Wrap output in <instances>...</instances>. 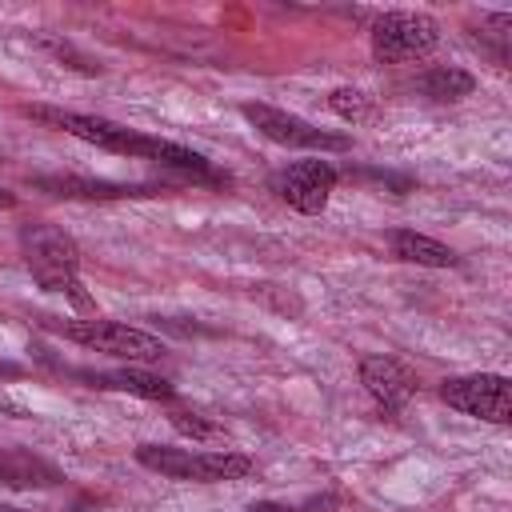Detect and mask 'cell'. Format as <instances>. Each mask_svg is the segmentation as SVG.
<instances>
[{"label":"cell","mask_w":512,"mask_h":512,"mask_svg":"<svg viewBox=\"0 0 512 512\" xmlns=\"http://www.w3.org/2000/svg\"><path fill=\"white\" fill-rule=\"evenodd\" d=\"M136 460L168 480H196V484H216V480H244L256 464L244 452L220 448V452H192V448H164V444H140Z\"/></svg>","instance_id":"2"},{"label":"cell","mask_w":512,"mask_h":512,"mask_svg":"<svg viewBox=\"0 0 512 512\" xmlns=\"http://www.w3.org/2000/svg\"><path fill=\"white\" fill-rule=\"evenodd\" d=\"M336 180H340V172L328 160H296L276 176V192L288 208H296L304 216H316V212L328 208V196H332Z\"/></svg>","instance_id":"8"},{"label":"cell","mask_w":512,"mask_h":512,"mask_svg":"<svg viewBox=\"0 0 512 512\" xmlns=\"http://www.w3.org/2000/svg\"><path fill=\"white\" fill-rule=\"evenodd\" d=\"M440 400L464 416L488 420V424H508L512 420V388L496 372H476V376H452L440 384Z\"/></svg>","instance_id":"6"},{"label":"cell","mask_w":512,"mask_h":512,"mask_svg":"<svg viewBox=\"0 0 512 512\" xmlns=\"http://www.w3.org/2000/svg\"><path fill=\"white\" fill-rule=\"evenodd\" d=\"M12 204H16V196H12V192H4V188H0V208H12Z\"/></svg>","instance_id":"19"},{"label":"cell","mask_w":512,"mask_h":512,"mask_svg":"<svg viewBox=\"0 0 512 512\" xmlns=\"http://www.w3.org/2000/svg\"><path fill=\"white\" fill-rule=\"evenodd\" d=\"M440 44V24L424 12H384L372 24V56L384 64L428 56Z\"/></svg>","instance_id":"4"},{"label":"cell","mask_w":512,"mask_h":512,"mask_svg":"<svg viewBox=\"0 0 512 512\" xmlns=\"http://www.w3.org/2000/svg\"><path fill=\"white\" fill-rule=\"evenodd\" d=\"M64 336L92 348V352H104V356H116V360H132V364H152L164 356V344L152 336V332H140V328H128L120 320H72L64 324Z\"/></svg>","instance_id":"5"},{"label":"cell","mask_w":512,"mask_h":512,"mask_svg":"<svg viewBox=\"0 0 512 512\" xmlns=\"http://www.w3.org/2000/svg\"><path fill=\"white\" fill-rule=\"evenodd\" d=\"M168 420H172V428H176L180 436H188L192 444H224V440H228L224 424H216V420H208V416H200V412L176 408Z\"/></svg>","instance_id":"16"},{"label":"cell","mask_w":512,"mask_h":512,"mask_svg":"<svg viewBox=\"0 0 512 512\" xmlns=\"http://www.w3.org/2000/svg\"><path fill=\"white\" fill-rule=\"evenodd\" d=\"M28 116L52 124V128H64L68 136L76 140H88L104 152H120V156H136V160H148L152 152V140L156 136H144V132H132L116 120H104V116H88V112H64V108H44V104H32Z\"/></svg>","instance_id":"3"},{"label":"cell","mask_w":512,"mask_h":512,"mask_svg":"<svg viewBox=\"0 0 512 512\" xmlns=\"http://www.w3.org/2000/svg\"><path fill=\"white\" fill-rule=\"evenodd\" d=\"M56 468H48L44 460L16 452V448H0V484L8 488H32V484H56Z\"/></svg>","instance_id":"14"},{"label":"cell","mask_w":512,"mask_h":512,"mask_svg":"<svg viewBox=\"0 0 512 512\" xmlns=\"http://www.w3.org/2000/svg\"><path fill=\"white\" fill-rule=\"evenodd\" d=\"M96 388H116V392H132V396H144V400H172L176 388L164 380V376H152V372H140V368H116V372H84Z\"/></svg>","instance_id":"12"},{"label":"cell","mask_w":512,"mask_h":512,"mask_svg":"<svg viewBox=\"0 0 512 512\" xmlns=\"http://www.w3.org/2000/svg\"><path fill=\"white\" fill-rule=\"evenodd\" d=\"M248 124H256V132H264L268 140L284 144V148H316V152H348L352 140L348 136H336V132H324V128H312L308 120L292 116V112H280L272 104H244L240 108Z\"/></svg>","instance_id":"7"},{"label":"cell","mask_w":512,"mask_h":512,"mask_svg":"<svg viewBox=\"0 0 512 512\" xmlns=\"http://www.w3.org/2000/svg\"><path fill=\"white\" fill-rule=\"evenodd\" d=\"M420 88H424V96H432V100H464V96H472L476 80H472V72L448 64V68H428V72L420 76Z\"/></svg>","instance_id":"15"},{"label":"cell","mask_w":512,"mask_h":512,"mask_svg":"<svg viewBox=\"0 0 512 512\" xmlns=\"http://www.w3.org/2000/svg\"><path fill=\"white\" fill-rule=\"evenodd\" d=\"M392 248H396L400 260L420 264V268H452L456 264V252L448 244H440V240H432L424 232H412V228L392 232Z\"/></svg>","instance_id":"13"},{"label":"cell","mask_w":512,"mask_h":512,"mask_svg":"<svg viewBox=\"0 0 512 512\" xmlns=\"http://www.w3.org/2000/svg\"><path fill=\"white\" fill-rule=\"evenodd\" d=\"M360 384H364V392L380 404V408H388V412H400L412 396H416V376L400 364V360H392V356H360Z\"/></svg>","instance_id":"9"},{"label":"cell","mask_w":512,"mask_h":512,"mask_svg":"<svg viewBox=\"0 0 512 512\" xmlns=\"http://www.w3.org/2000/svg\"><path fill=\"white\" fill-rule=\"evenodd\" d=\"M20 248H24V260H28V272L36 276V284L44 292H60L68 296L76 308H92L84 284L76 280V268H80V248L76 240L56 228V224H28L20 232Z\"/></svg>","instance_id":"1"},{"label":"cell","mask_w":512,"mask_h":512,"mask_svg":"<svg viewBox=\"0 0 512 512\" xmlns=\"http://www.w3.org/2000/svg\"><path fill=\"white\" fill-rule=\"evenodd\" d=\"M0 376H16V364H4L0 360Z\"/></svg>","instance_id":"20"},{"label":"cell","mask_w":512,"mask_h":512,"mask_svg":"<svg viewBox=\"0 0 512 512\" xmlns=\"http://www.w3.org/2000/svg\"><path fill=\"white\" fill-rule=\"evenodd\" d=\"M148 160L160 164V168L180 172V176L192 180V184H212V188H224V184H228V172H220L208 156H200V152H192V148H180V144H172V140H160V136L152 140Z\"/></svg>","instance_id":"10"},{"label":"cell","mask_w":512,"mask_h":512,"mask_svg":"<svg viewBox=\"0 0 512 512\" xmlns=\"http://www.w3.org/2000/svg\"><path fill=\"white\" fill-rule=\"evenodd\" d=\"M328 108L340 116V120H368L372 116V100L360 92V88H336L332 96H328Z\"/></svg>","instance_id":"17"},{"label":"cell","mask_w":512,"mask_h":512,"mask_svg":"<svg viewBox=\"0 0 512 512\" xmlns=\"http://www.w3.org/2000/svg\"><path fill=\"white\" fill-rule=\"evenodd\" d=\"M244 512H300V508H288V504H276V500H260V504H248Z\"/></svg>","instance_id":"18"},{"label":"cell","mask_w":512,"mask_h":512,"mask_svg":"<svg viewBox=\"0 0 512 512\" xmlns=\"http://www.w3.org/2000/svg\"><path fill=\"white\" fill-rule=\"evenodd\" d=\"M0 512H28V508H16V504H0Z\"/></svg>","instance_id":"21"},{"label":"cell","mask_w":512,"mask_h":512,"mask_svg":"<svg viewBox=\"0 0 512 512\" xmlns=\"http://www.w3.org/2000/svg\"><path fill=\"white\" fill-rule=\"evenodd\" d=\"M36 188L52 196H80V200H120V196H152L144 184H108V180H80V176H36Z\"/></svg>","instance_id":"11"}]
</instances>
